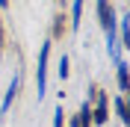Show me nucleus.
<instances>
[{"label":"nucleus","mask_w":130,"mask_h":127,"mask_svg":"<svg viewBox=\"0 0 130 127\" xmlns=\"http://www.w3.org/2000/svg\"><path fill=\"white\" fill-rule=\"evenodd\" d=\"M98 21H101V27L106 33V50L118 62L121 56H118V44H115V9H112L109 0H98Z\"/></svg>","instance_id":"1"},{"label":"nucleus","mask_w":130,"mask_h":127,"mask_svg":"<svg viewBox=\"0 0 130 127\" xmlns=\"http://www.w3.org/2000/svg\"><path fill=\"white\" fill-rule=\"evenodd\" d=\"M89 95L95 98L92 124H106V121H109V101H106V92H101L98 86H89Z\"/></svg>","instance_id":"2"},{"label":"nucleus","mask_w":130,"mask_h":127,"mask_svg":"<svg viewBox=\"0 0 130 127\" xmlns=\"http://www.w3.org/2000/svg\"><path fill=\"white\" fill-rule=\"evenodd\" d=\"M47 59H50V41H44L39 50V68H36V86H39V98L47 89Z\"/></svg>","instance_id":"3"},{"label":"nucleus","mask_w":130,"mask_h":127,"mask_svg":"<svg viewBox=\"0 0 130 127\" xmlns=\"http://www.w3.org/2000/svg\"><path fill=\"white\" fill-rule=\"evenodd\" d=\"M18 92H21V74H15V77H12V83H9V89H6V95H3V103H0V109H3V112L12 106V101H15Z\"/></svg>","instance_id":"4"},{"label":"nucleus","mask_w":130,"mask_h":127,"mask_svg":"<svg viewBox=\"0 0 130 127\" xmlns=\"http://www.w3.org/2000/svg\"><path fill=\"white\" fill-rule=\"evenodd\" d=\"M80 21H83V0H74L71 3V30H80Z\"/></svg>","instance_id":"5"},{"label":"nucleus","mask_w":130,"mask_h":127,"mask_svg":"<svg viewBox=\"0 0 130 127\" xmlns=\"http://www.w3.org/2000/svg\"><path fill=\"white\" fill-rule=\"evenodd\" d=\"M65 21H68L65 15H56V18H53V30H50V39H62V36H65V30H68V24H65Z\"/></svg>","instance_id":"6"},{"label":"nucleus","mask_w":130,"mask_h":127,"mask_svg":"<svg viewBox=\"0 0 130 127\" xmlns=\"http://www.w3.org/2000/svg\"><path fill=\"white\" fill-rule=\"evenodd\" d=\"M115 68H118V89H121V92H127V62H124V59H118V62H115Z\"/></svg>","instance_id":"7"},{"label":"nucleus","mask_w":130,"mask_h":127,"mask_svg":"<svg viewBox=\"0 0 130 127\" xmlns=\"http://www.w3.org/2000/svg\"><path fill=\"white\" fill-rule=\"evenodd\" d=\"M77 121H80V127H92V106H89V101L80 106V112H77Z\"/></svg>","instance_id":"8"},{"label":"nucleus","mask_w":130,"mask_h":127,"mask_svg":"<svg viewBox=\"0 0 130 127\" xmlns=\"http://www.w3.org/2000/svg\"><path fill=\"white\" fill-rule=\"evenodd\" d=\"M115 109H118V118L127 124V121H130V115H127V101H124V98H115Z\"/></svg>","instance_id":"9"},{"label":"nucleus","mask_w":130,"mask_h":127,"mask_svg":"<svg viewBox=\"0 0 130 127\" xmlns=\"http://www.w3.org/2000/svg\"><path fill=\"white\" fill-rule=\"evenodd\" d=\"M130 18L124 15L121 21H115V24H121V44H130V24H127Z\"/></svg>","instance_id":"10"},{"label":"nucleus","mask_w":130,"mask_h":127,"mask_svg":"<svg viewBox=\"0 0 130 127\" xmlns=\"http://www.w3.org/2000/svg\"><path fill=\"white\" fill-rule=\"evenodd\" d=\"M56 71H59V80H68V56H59V68H56Z\"/></svg>","instance_id":"11"},{"label":"nucleus","mask_w":130,"mask_h":127,"mask_svg":"<svg viewBox=\"0 0 130 127\" xmlns=\"http://www.w3.org/2000/svg\"><path fill=\"white\" fill-rule=\"evenodd\" d=\"M65 124V112H62V106H56V112H53V127H62Z\"/></svg>","instance_id":"12"},{"label":"nucleus","mask_w":130,"mask_h":127,"mask_svg":"<svg viewBox=\"0 0 130 127\" xmlns=\"http://www.w3.org/2000/svg\"><path fill=\"white\" fill-rule=\"evenodd\" d=\"M0 56H3V21H0Z\"/></svg>","instance_id":"13"},{"label":"nucleus","mask_w":130,"mask_h":127,"mask_svg":"<svg viewBox=\"0 0 130 127\" xmlns=\"http://www.w3.org/2000/svg\"><path fill=\"white\" fill-rule=\"evenodd\" d=\"M9 6V0H0V9H6Z\"/></svg>","instance_id":"14"}]
</instances>
